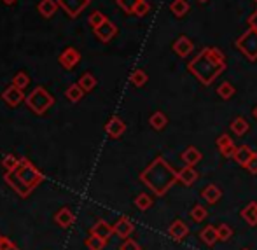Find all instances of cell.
<instances>
[{
    "label": "cell",
    "mask_w": 257,
    "mask_h": 250,
    "mask_svg": "<svg viewBox=\"0 0 257 250\" xmlns=\"http://www.w3.org/2000/svg\"><path fill=\"white\" fill-rule=\"evenodd\" d=\"M226 56L217 48H203L198 56H194L187 65V70L203 86L213 84L217 77L226 70Z\"/></svg>",
    "instance_id": "obj_1"
},
{
    "label": "cell",
    "mask_w": 257,
    "mask_h": 250,
    "mask_svg": "<svg viewBox=\"0 0 257 250\" xmlns=\"http://www.w3.org/2000/svg\"><path fill=\"white\" fill-rule=\"evenodd\" d=\"M140 182H144L156 196H165L177 182H179V172L166 163L163 156H158L146 170L139 175Z\"/></svg>",
    "instance_id": "obj_2"
},
{
    "label": "cell",
    "mask_w": 257,
    "mask_h": 250,
    "mask_svg": "<svg viewBox=\"0 0 257 250\" xmlns=\"http://www.w3.org/2000/svg\"><path fill=\"white\" fill-rule=\"evenodd\" d=\"M14 172H16V175L20 177V180L30 191H34L35 187L41 186V184L46 180L44 173L39 172V170L35 168V166L32 165V163L28 161L27 158H20V166H18V168L14 170Z\"/></svg>",
    "instance_id": "obj_3"
},
{
    "label": "cell",
    "mask_w": 257,
    "mask_h": 250,
    "mask_svg": "<svg viewBox=\"0 0 257 250\" xmlns=\"http://www.w3.org/2000/svg\"><path fill=\"white\" fill-rule=\"evenodd\" d=\"M25 103L28 105V108H30L34 114L42 115V114H46V110H48L49 107H53L54 98L44 88L39 86V88H35L34 91L25 98Z\"/></svg>",
    "instance_id": "obj_4"
},
{
    "label": "cell",
    "mask_w": 257,
    "mask_h": 250,
    "mask_svg": "<svg viewBox=\"0 0 257 250\" xmlns=\"http://www.w3.org/2000/svg\"><path fill=\"white\" fill-rule=\"evenodd\" d=\"M236 49L240 51L247 60L255 61L257 60V30L248 28L247 32H243L236 41Z\"/></svg>",
    "instance_id": "obj_5"
},
{
    "label": "cell",
    "mask_w": 257,
    "mask_h": 250,
    "mask_svg": "<svg viewBox=\"0 0 257 250\" xmlns=\"http://www.w3.org/2000/svg\"><path fill=\"white\" fill-rule=\"evenodd\" d=\"M89 2L91 0H58L60 7L65 11V14L70 18H77L89 6Z\"/></svg>",
    "instance_id": "obj_6"
},
{
    "label": "cell",
    "mask_w": 257,
    "mask_h": 250,
    "mask_svg": "<svg viewBox=\"0 0 257 250\" xmlns=\"http://www.w3.org/2000/svg\"><path fill=\"white\" fill-rule=\"evenodd\" d=\"M4 180L7 182V186L9 187H13L14 189V193L18 194V196H21V198H28L32 194V191L28 189L27 186H25L23 182L20 180V177L16 175V172H6L4 173Z\"/></svg>",
    "instance_id": "obj_7"
},
{
    "label": "cell",
    "mask_w": 257,
    "mask_h": 250,
    "mask_svg": "<svg viewBox=\"0 0 257 250\" xmlns=\"http://www.w3.org/2000/svg\"><path fill=\"white\" fill-rule=\"evenodd\" d=\"M105 132L110 139H121L126 132V122L119 115H112L105 124Z\"/></svg>",
    "instance_id": "obj_8"
},
{
    "label": "cell",
    "mask_w": 257,
    "mask_h": 250,
    "mask_svg": "<svg viewBox=\"0 0 257 250\" xmlns=\"http://www.w3.org/2000/svg\"><path fill=\"white\" fill-rule=\"evenodd\" d=\"M168 234L175 241H182V240H186V238L189 236V227H187V224L184 222L182 219H175L172 224H170Z\"/></svg>",
    "instance_id": "obj_9"
},
{
    "label": "cell",
    "mask_w": 257,
    "mask_h": 250,
    "mask_svg": "<svg viewBox=\"0 0 257 250\" xmlns=\"http://www.w3.org/2000/svg\"><path fill=\"white\" fill-rule=\"evenodd\" d=\"M79 61H81V53H79L75 48H67L60 54V65L63 68H67V70L74 68Z\"/></svg>",
    "instance_id": "obj_10"
},
{
    "label": "cell",
    "mask_w": 257,
    "mask_h": 250,
    "mask_svg": "<svg viewBox=\"0 0 257 250\" xmlns=\"http://www.w3.org/2000/svg\"><path fill=\"white\" fill-rule=\"evenodd\" d=\"M89 234H93V236H98V238H102V240L108 241V238L114 234V226H110L107 220L100 219V220H96V222H95V226H91Z\"/></svg>",
    "instance_id": "obj_11"
},
{
    "label": "cell",
    "mask_w": 257,
    "mask_h": 250,
    "mask_svg": "<svg viewBox=\"0 0 257 250\" xmlns=\"http://www.w3.org/2000/svg\"><path fill=\"white\" fill-rule=\"evenodd\" d=\"M135 231V226H133V222H132V219L130 217H126V215H122V217H119L117 219V222L114 224V234H117L119 238H130V234Z\"/></svg>",
    "instance_id": "obj_12"
},
{
    "label": "cell",
    "mask_w": 257,
    "mask_h": 250,
    "mask_svg": "<svg viewBox=\"0 0 257 250\" xmlns=\"http://www.w3.org/2000/svg\"><path fill=\"white\" fill-rule=\"evenodd\" d=\"M173 51H175L177 56L186 58L194 51V42L191 41L189 37H186V35H180V37L173 42Z\"/></svg>",
    "instance_id": "obj_13"
},
{
    "label": "cell",
    "mask_w": 257,
    "mask_h": 250,
    "mask_svg": "<svg viewBox=\"0 0 257 250\" xmlns=\"http://www.w3.org/2000/svg\"><path fill=\"white\" fill-rule=\"evenodd\" d=\"M2 98L7 105H9V107H16V105H20L21 101L27 98V96L23 95V91H21L20 88H16V86L11 84L9 88L2 93Z\"/></svg>",
    "instance_id": "obj_14"
},
{
    "label": "cell",
    "mask_w": 257,
    "mask_h": 250,
    "mask_svg": "<svg viewBox=\"0 0 257 250\" xmlns=\"http://www.w3.org/2000/svg\"><path fill=\"white\" fill-rule=\"evenodd\" d=\"M93 32H95V35L102 42H110L112 39L115 37V34H117V27H115V25L112 23V21L107 20L103 25H100V27L96 28V30H93Z\"/></svg>",
    "instance_id": "obj_15"
},
{
    "label": "cell",
    "mask_w": 257,
    "mask_h": 250,
    "mask_svg": "<svg viewBox=\"0 0 257 250\" xmlns=\"http://www.w3.org/2000/svg\"><path fill=\"white\" fill-rule=\"evenodd\" d=\"M217 149L220 151V154L224 156V158H233L234 152H236V146H234V142L231 140L229 135H220L219 139H217Z\"/></svg>",
    "instance_id": "obj_16"
},
{
    "label": "cell",
    "mask_w": 257,
    "mask_h": 250,
    "mask_svg": "<svg viewBox=\"0 0 257 250\" xmlns=\"http://www.w3.org/2000/svg\"><path fill=\"white\" fill-rule=\"evenodd\" d=\"M54 222H56L60 227H70L72 224L75 222L74 212H72V210L68 208V206H63V208L58 210L56 215H54Z\"/></svg>",
    "instance_id": "obj_17"
},
{
    "label": "cell",
    "mask_w": 257,
    "mask_h": 250,
    "mask_svg": "<svg viewBox=\"0 0 257 250\" xmlns=\"http://www.w3.org/2000/svg\"><path fill=\"white\" fill-rule=\"evenodd\" d=\"M220 196H222V191H220V187L215 186V184H208V186L201 191V198H203L208 205H215V203L220 200Z\"/></svg>",
    "instance_id": "obj_18"
},
{
    "label": "cell",
    "mask_w": 257,
    "mask_h": 250,
    "mask_svg": "<svg viewBox=\"0 0 257 250\" xmlns=\"http://www.w3.org/2000/svg\"><path fill=\"white\" fill-rule=\"evenodd\" d=\"M201 158H203V154H201V151H198L196 147H187L186 151L180 154V159H182L184 163H186V166H196L198 163L201 161Z\"/></svg>",
    "instance_id": "obj_19"
},
{
    "label": "cell",
    "mask_w": 257,
    "mask_h": 250,
    "mask_svg": "<svg viewBox=\"0 0 257 250\" xmlns=\"http://www.w3.org/2000/svg\"><path fill=\"white\" fill-rule=\"evenodd\" d=\"M198 172L194 170V166H186V168H182L179 172V182L184 184L186 187H191L194 182L198 180Z\"/></svg>",
    "instance_id": "obj_20"
},
{
    "label": "cell",
    "mask_w": 257,
    "mask_h": 250,
    "mask_svg": "<svg viewBox=\"0 0 257 250\" xmlns=\"http://www.w3.org/2000/svg\"><path fill=\"white\" fill-rule=\"evenodd\" d=\"M252 156H254V151L250 149L248 146H241V147H236V152H234V156H233V159L238 163L240 166H247L248 165V161L252 159Z\"/></svg>",
    "instance_id": "obj_21"
},
{
    "label": "cell",
    "mask_w": 257,
    "mask_h": 250,
    "mask_svg": "<svg viewBox=\"0 0 257 250\" xmlns=\"http://www.w3.org/2000/svg\"><path fill=\"white\" fill-rule=\"evenodd\" d=\"M241 219L248 224V226H257V203L250 201L243 210L240 212Z\"/></svg>",
    "instance_id": "obj_22"
},
{
    "label": "cell",
    "mask_w": 257,
    "mask_h": 250,
    "mask_svg": "<svg viewBox=\"0 0 257 250\" xmlns=\"http://www.w3.org/2000/svg\"><path fill=\"white\" fill-rule=\"evenodd\" d=\"M200 238L203 240L205 245H208V247H213V245L219 241V234H217V227H213L212 224H208V226H205L203 229H201L200 233Z\"/></svg>",
    "instance_id": "obj_23"
},
{
    "label": "cell",
    "mask_w": 257,
    "mask_h": 250,
    "mask_svg": "<svg viewBox=\"0 0 257 250\" xmlns=\"http://www.w3.org/2000/svg\"><path fill=\"white\" fill-rule=\"evenodd\" d=\"M58 7H60L58 0H41L39 6H37V9L44 18H53L54 14H56Z\"/></svg>",
    "instance_id": "obj_24"
},
{
    "label": "cell",
    "mask_w": 257,
    "mask_h": 250,
    "mask_svg": "<svg viewBox=\"0 0 257 250\" xmlns=\"http://www.w3.org/2000/svg\"><path fill=\"white\" fill-rule=\"evenodd\" d=\"M189 9H191V6L187 0H173V2L170 4V11H172V14L177 18H184L189 13Z\"/></svg>",
    "instance_id": "obj_25"
},
{
    "label": "cell",
    "mask_w": 257,
    "mask_h": 250,
    "mask_svg": "<svg viewBox=\"0 0 257 250\" xmlns=\"http://www.w3.org/2000/svg\"><path fill=\"white\" fill-rule=\"evenodd\" d=\"M248 128H250V124H248V121L243 115H238V117H234L233 121H231V130H233V133L238 137L245 135V133L248 132Z\"/></svg>",
    "instance_id": "obj_26"
},
{
    "label": "cell",
    "mask_w": 257,
    "mask_h": 250,
    "mask_svg": "<svg viewBox=\"0 0 257 250\" xmlns=\"http://www.w3.org/2000/svg\"><path fill=\"white\" fill-rule=\"evenodd\" d=\"M149 124L153 126L156 132H161V130H165L166 124H168V117L165 115V112L158 110L149 117Z\"/></svg>",
    "instance_id": "obj_27"
},
{
    "label": "cell",
    "mask_w": 257,
    "mask_h": 250,
    "mask_svg": "<svg viewBox=\"0 0 257 250\" xmlns=\"http://www.w3.org/2000/svg\"><path fill=\"white\" fill-rule=\"evenodd\" d=\"M147 81H149V75H147L146 70H142V68H137V70H133L132 75H130V82H132L135 88H142V86H146Z\"/></svg>",
    "instance_id": "obj_28"
},
{
    "label": "cell",
    "mask_w": 257,
    "mask_h": 250,
    "mask_svg": "<svg viewBox=\"0 0 257 250\" xmlns=\"http://www.w3.org/2000/svg\"><path fill=\"white\" fill-rule=\"evenodd\" d=\"M84 93L86 91L79 84H72V86H68V88H67V91H65V96H67V98L70 100L72 103H77V101L82 100Z\"/></svg>",
    "instance_id": "obj_29"
},
{
    "label": "cell",
    "mask_w": 257,
    "mask_h": 250,
    "mask_svg": "<svg viewBox=\"0 0 257 250\" xmlns=\"http://www.w3.org/2000/svg\"><path fill=\"white\" fill-rule=\"evenodd\" d=\"M234 93H236V88L227 81H224L222 84L217 88V95H219V98H222V100H231L234 96Z\"/></svg>",
    "instance_id": "obj_30"
},
{
    "label": "cell",
    "mask_w": 257,
    "mask_h": 250,
    "mask_svg": "<svg viewBox=\"0 0 257 250\" xmlns=\"http://www.w3.org/2000/svg\"><path fill=\"white\" fill-rule=\"evenodd\" d=\"M153 198L149 196L147 193H140L139 196L135 198V206L140 210V212H147V210L153 206Z\"/></svg>",
    "instance_id": "obj_31"
},
{
    "label": "cell",
    "mask_w": 257,
    "mask_h": 250,
    "mask_svg": "<svg viewBox=\"0 0 257 250\" xmlns=\"http://www.w3.org/2000/svg\"><path fill=\"white\" fill-rule=\"evenodd\" d=\"M79 86H81L84 91H93V89L96 88V79H95V75L93 74H84L81 79H79V82H77Z\"/></svg>",
    "instance_id": "obj_32"
},
{
    "label": "cell",
    "mask_w": 257,
    "mask_h": 250,
    "mask_svg": "<svg viewBox=\"0 0 257 250\" xmlns=\"http://www.w3.org/2000/svg\"><path fill=\"white\" fill-rule=\"evenodd\" d=\"M208 217V210L205 208L203 205H194L193 210H191V219L194 220V222H203V220Z\"/></svg>",
    "instance_id": "obj_33"
},
{
    "label": "cell",
    "mask_w": 257,
    "mask_h": 250,
    "mask_svg": "<svg viewBox=\"0 0 257 250\" xmlns=\"http://www.w3.org/2000/svg\"><path fill=\"white\" fill-rule=\"evenodd\" d=\"M105 21H107V18H105V14L100 13V11H93V13L89 14V18H88V23H89V27H91L93 30H96V28H98L100 25H103Z\"/></svg>",
    "instance_id": "obj_34"
},
{
    "label": "cell",
    "mask_w": 257,
    "mask_h": 250,
    "mask_svg": "<svg viewBox=\"0 0 257 250\" xmlns=\"http://www.w3.org/2000/svg\"><path fill=\"white\" fill-rule=\"evenodd\" d=\"M20 166V158H16L14 154H7L6 158L2 159V168L6 172H14V170Z\"/></svg>",
    "instance_id": "obj_35"
},
{
    "label": "cell",
    "mask_w": 257,
    "mask_h": 250,
    "mask_svg": "<svg viewBox=\"0 0 257 250\" xmlns=\"http://www.w3.org/2000/svg\"><path fill=\"white\" fill-rule=\"evenodd\" d=\"M11 84L20 88L21 91H25V88H28V84H30V79H28V75L25 74V72H18V74L13 77V82H11Z\"/></svg>",
    "instance_id": "obj_36"
},
{
    "label": "cell",
    "mask_w": 257,
    "mask_h": 250,
    "mask_svg": "<svg viewBox=\"0 0 257 250\" xmlns=\"http://www.w3.org/2000/svg\"><path fill=\"white\" fill-rule=\"evenodd\" d=\"M217 234H219V241H229L233 238V227L227 226V224H219Z\"/></svg>",
    "instance_id": "obj_37"
},
{
    "label": "cell",
    "mask_w": 257,
    "mask_h": 250,
    "mask_svg": "<svg viewBox=\"0 0 257 250\" xmlns=\"http://www.w3.org/2000/svg\"><path fill=\"white\" fill-rule=\"evenodd\" d=\"M105 243H107V241L98 236H93V234H89V236L86 238V247H88V250H103Z\"/></svg>",
    "instance_id": "obj_38"
},
{
    "label": "cell",
    "mask_w": 257,
    "mask_h": 250,
    "mask_svg": "<svg viewBox=\"0 0 257 250\" xmlns=\"http://www.w3.org/2000/svg\"><path fill=\"white\" fill-rule=\"evenodd\" d=\"M115 2H117V6L121 7L126 14H133L135 13V7L139 6L140 0H115Z\"/></svg>",
    "instance_id": "obj_39"
},
{
    "label": "cell",
    "mask_w": 257,
    "mask_h": 250,
    "mask_svg": "<svg viewBox=\"0 0 257 250\" xmlns=\"http://www.w3.org/2000/svg\"><path fill=\"white\" fill-rule=\"evenodd\" d=\"M151 13V4L147 2V0H140L139 2V6L135 7V16H139V18H144V16H147V14Z\"/></svg>",
    "instance_id": "obj_40"
},
{
    "label": "cell",
    "mask_w": 257,
    "mask_h": 250,
    "mask_svg": "<svg viewBox=\"0 0 257 250\" xmlns=\"http://www.w3.org/2000/svg\"><path fill=\"white\" fill-rule=\"evenodd\" d=\"M119 250H142V248H140V245L137 243V241L133 240V238H126V240L121 243Z\"/></svg>",
    "instance_id": "obj_41"
},
{
    "label": "cell",
    "mask_w": 257,
    "mask_h": 250,
    "mask_svg": "<svg viewBox=\"0 0 257 250\" xmlns=\"http://www.w3.org/2000/svg\"><path fill=\"white\" fill-rule=\"evenodd\" d=\"M0 250H20V248L14 245V241L11 238L2 236V240H0Z\"/></svg>",
    "instance_id": "obj_42"
},
{
    "label": "cell",
    "mask_w": 257,
    "mask_h": 250,
    "mask_svg": "<svg viewBox=\"0 0 257 250\" xmlns=\"http://www.w3.org/2000/svg\"><path fill=\"white\" fill-rule=\"evenodd\" d=\"M245 168H247L252 175H257V152H254V156H252V159L248 161V165L245 166Z\"/></svg>",
    "instance_id": "obj_43"
},
{
    "label": "cell",
    "mask_w": 257,
    "mask_h": 250,
    "mask_svg": "<svg viewBox=\"0 0 257 250\" xmlns=\"http://www.w3.org/2000/svg\"><path fill=\"white\" fill-rule=\"evenodd\" d=\"M247 23H248V27H250V28H254V30H257V9L250 14V16H248Z\"/></svg>",
    "instance_id": "obj_44"
},
{
    "label": "cell",
    "mask_w": 257,
    "mask_h": 250,
    "mask_svg": "<svg viewBox=\"0 0 257 250\" xmlns=\"http://www.w3.org/2000/svg\"><path fill=\"white\" fill-rule=\"evenodd\" d=\"M2 2H4V4H7V6H11V4H14L16 0H2Z\"/></svg>",
    "instance_id": "obj_45"
},
{
    "label": "cell",
    "mask_w": 257,
    "mask_h": 250,
    "mask_svg": "<svg viewBox=\"0 0 257 250\" xmlns=\"http://www.w3.org/2000/svg\"><path fill=\"white\" fill-rule=\"evenodd\" d=\"M252 115H254V117L257 119V107H254V110H252Z\"/></svg>",
    "instance_id": "obj_46"
},
{
    "label": "cell",
    "mask_w": 257,
    "mask_h": 250,
    "mask_svg": "<svg viewBox=\"0 0 257 250\" xmlns=\"http://www.w3.org/2000/svg\"><path fill=\"white\" fill-rule=\"evenodd\" d=\"M198 2H200V4H206L208 0H198Z\"/></svg>",
    "instance_id": "obj_47"
},
{
    "label": "cell",
    "mask_w": 257,
    "mask_h": 250,
    "mask_svg": "<svg viewBox=\"0 0 257 250\" xmlns=\"http://www.w3.org/2000/svg\"><path fill=\"white\" fill-rule=\"evenodd\" d=\"M0 240H2V234H0Z\"/></svg>",
    "instance_id": "obj_48"
},
{
    "label": "cell",
    "mask_w": 257,
    "mask_h": 250,
    "mask_svg": "<svg viewBox=\"0 0 257 250\" xmlns=\"http://www.w3.org/2000/svg\"><path fill=\"white\" fill-rule=\"evenodd\" d=\"M241 250H248V248H241Z\"/></svg>",
    "instance_id": "obj_49"
},
{
    "label": "cell",
    "mask_w": 257,
    "mask_h": 250,
    "mask_svg": "<svg viewBox=\"0 0 257 250\" xmlns=\"http://www.w3.org/2000/svg\"><path fill=\"white\" fill-rule=\"evenodd\" d=\"M254 2H257V0H254Z\"/></svg>",
    "instance_id": "obj_50"
}]
</instances>
